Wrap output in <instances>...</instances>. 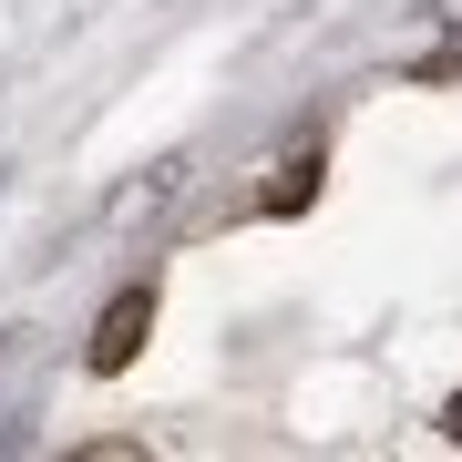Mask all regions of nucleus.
<instances>
[{
    "mask_svg": "<svg viewBox=\"0 0 462 462\" xmlns=\"http://www.w3.org/2000/svg\"><path fill=\"white\" fill-rule=\"evenodd\" d=\"M442 442H462V391H452V401H442Z\"/></svg>",
    "mask_w": 462,
    "mask_h": 462,
    "instance_id": "3",
    "label": "nucleus"
},
{
    "mask_svg": "<svg viewBox=\"0 0 462 462\" xmlns=\"http://www.w3.org/2000/svg\"><path fill=\"white\" fill-rule=\"evenodd\" d=\"M257 206H267V216H298V206H319V154H288V165L257 185Z\"/></svg>",
    "mask_w": 462,
    "mask_h": 462,
    "instance_id": "2",
    "label": "nucleus"
},
{
    "mask_svg": "<svg viewBox=\"0 0 462 462\" xmlns=\"http://www.w3.org/2000/svg\"><path fill=\"white\" fill-rule=\"evenodd\" d=\"M144 339H154V278H134L114 309L93 319V349H83V360L114 380V370H134V360H144Z\"/></svg>",
    "mask_w": 462,
    "mask_h": 462,
    "instance_id": "1",
    "label": "nucleus"
}]
</instances>
